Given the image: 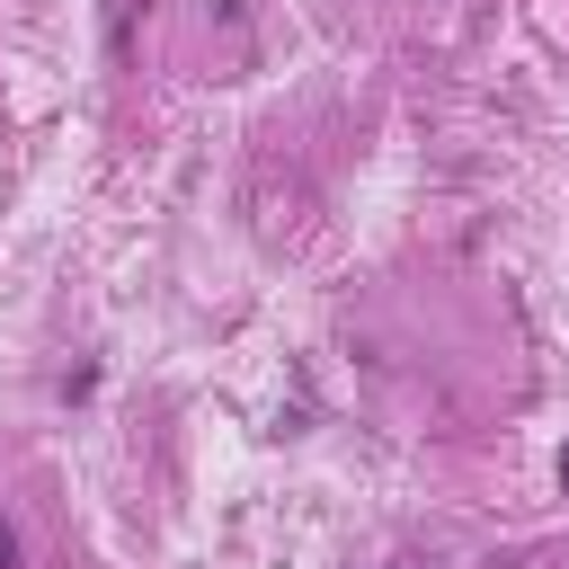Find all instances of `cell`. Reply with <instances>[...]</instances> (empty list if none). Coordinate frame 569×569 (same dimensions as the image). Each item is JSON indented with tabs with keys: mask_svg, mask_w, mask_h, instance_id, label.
<instances>
[{
	"mask_svg": "<svg viewBox=\"0 0 569 569\" xmlns=\"http://www.w3.org/2000/svg\"><path fill=\"white\" fill-rule=\"evenodd\" d=\"M0 569H18V533L9 525H0Z\"/></svg>",
	"mask_w": 569,
	"mask_h": 569,
	"instance_id": "1",
	"label": "cell"
}]
</instances>
